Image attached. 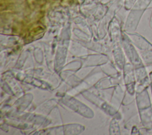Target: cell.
Returning <instances> with one entry per match:
<instances>
[{
	"label": "cell",
	"mask_w": 152,
	"mask_h": 135,
	"mask_svg": "<svg viewBox=\"0 0 152 135\" xmlns=\"http://www.w3.org/2000/svg\"><path fill=\"white\" fill-rule=\"evenodd\" d=\"M152 0H137L131 11L128 22L127 29L129 30H135L144 12L151 4Z\"/></svg>",
	"instance_id": "cell-2"
},
{
	"label": "cell",
	"mask_w": 152,
	"mask_h": 135,
	"mask_svg": "<svg viewBox=\"0 0 152 135\" xmlns=\"http://www.w3.org/2000/svg\"><path fill=\"white\" fill-rule=\"evenodd\" d=\"M131 37L137 47L141 51H145L152 49V43L142 36L135 33L131 34Z\"/></svg>",
	"instance_id": "cell-3"
},
{
	"label": "cell",
	"mask_w": 152,
	"mask_h": 135,
	"mask_svg": "<svg viewBox=\"0 0 152 135\" xmlns=\"http://www.w3.org/2000/svg\"><path fill=\"white\" fill-rule=\"evenodd\" d=\"M141 56L145 64L152 65V49L141 52Z\"/></svg>",
	"instance_id": "cell-4"
},
{
	"label": "cell",
	"mask_w": 152,
	"mask_h": 135,
	"mask_svg": "<svg viewBox=\"0 0 152 135\" xmlns=\"http://www.w3.org/2000/svg\"><path fill=\"white\" fill-rule=\"evenodd\" d=\"M149 26H150V29H152V12H151V14L150 20H149Z\"/></svg>",
	"instance_id": "cell-6"
},
{
	"label": "cell",
	"mask_w": 152,
	"mask_h": 135,
	"mask_svg": "<svg viewBox=\"0 0 152 135\" xmlns=\"http://www.w3.org/2000/svg\"><path fill=\"white\" fill-rule=\"evenodd\" d=\"M137 102L142 125L148 131H152V103L147 89L138 92Z\"/></svg>",
	"instance_id": "cell-1"
},
{
	"label": "cell",
	"mask_w": 152,
	"mask_h": 135,
	"mask_svg": "<svg viewBox=\"0 0 152 135\" xmlns=\"http://www.w3.org/2000/svg\"><path fill=\"white\" fill-rule=\"evenodd\" d=\"M150 79V88H151V96H152V71L149 74Z\"/></svg>",
	"instance_id": "cell-5"
}]
</instances>
